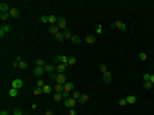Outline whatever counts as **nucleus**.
<instances>
[{
  "mask_svg": "<svg viewBox=\"0 0 154 115\" xmlns=\"http://www.w3.org/2000/svg\"><path fill=\"white\" fill-rule=\"evenodd\" d=\"M51 77L57 81V84H65V83H67V77H65V74H51Z\"/></svg>",
  "mask_w": 154,
  "mask_h": 115,
  "instance_id": "nucleus-1",
  "label": "nucleus"
},
{
  "mask_svg": "<svg viewBox=\"0 0 154 115\" xmlns=\"http://www.w3.org/2000/svg\"><path fill=\"white\" fill-rule=\"evenodd\" d=\"M53 62H55V65H57V64H67L68 57H65V55H58V57L53 58ZM67 65H68V64H67Z\"/></svg>",
  "mask_w": 154,
  "mask_h": 115,
  "instance_id": "nucleus-2",
  "label": "nucleus"
},
{
  "mask_svg": "<svg viewBox=\"0 0 154 115\" xmlns=\"http://www.w3.org/2000/svg\"><path fill=\"white\" fill-rule=\"evenodd\" d=\"M9 31H10V26L7 24V22H4V24H2V28H0V38H4Z\"/></svg>",
  "mask_w": 154,
  "mask_h": 115,
  "instance_id": "nucleus-3",
  "label": "nucleus"
},
{
  "mask_svg": "<svg viewBox=\"0 0 154 115\" xmlns=\"http://www.w3.org/2000/svg\"><path fill=\"white\" fill-rule=\"evenodd\" d=\"M57 26L60 28V31H65V29H67V21L63 19V17H58V22H57Z\"/></svg>",
  "mask_w": 154,
  "mask_h": 115,
  "instance_id": "nucleus-4",
  "label": "nucleus"
},
{
  "mask_svg": "<svg viewBox=\"0 0 154 115\" xmlns=\"http://www.w3.org/2000/svg\"><path fill=\"white\" fill-rule=\"evenodd\" d=\"M63 103H65V106H67L68 110H70V108H74V106L77 105V101L74 100V98H68V100H63Z\"/></svg>",
  "mask_w": 154,
  "mask_h": 115,
  "instance_id": "nucleus-5",
  "label": "nucleus"
},
{
  "mask_svg": "<svg viewBox=\"0 0 154 115\" xmlns=\"http://www.w3.org/2000/svg\"><path fill=\"white\" fill-rule=\"evenodd\" d=\"M113 26H115L116 29H120V31H127V24H125V22H122V21H115Z\"/></svg>",
  "mask_w": 154,
  "mask_h": 115,
  "instance_id": "nucleus-6",
  "label": "nucleus"
},
{
  "mask_svg": "<svg viewBox=\"0 0 154 115\" xmlns=\"http://www.w3.org/2000/svg\"><path fill=\"white\" fill-rule=\"evenodd\" d=\"M10 9H12V7H10L9 4H5V2L0 4V14H4V12H10Z\"/></svg>",
  "mask_w": 154,
  "mask_h": 115,
  "instance_id": "nucleus-7",
  "label": "nucleus"
},
{
  "mask_svg": "<svg viewBox=\"0 0 154 115\" xmlns=\"http://www.w3.org/2000/svg\"><path fill=\"white\" fill-rule=\"evenodd\" d=\"M50 33H51V34H55V36H57L58 33H62V31H60V28H58L57 24H50Z\"/></svg>",
  "mask_w": 154,
  "mask_h": 115,
  "instance_id": "nucleus-8",
  "label": "nucleus"
},
{
  "mask_svg": "<svg viewBox=\"0 0 154 115\" xmlns=\"http://www.w3.org/2000/svg\"><path fill=\"white\" fill-rule=\"evenodd\" d=\"M74 89H75V88H74V84H72V83H65V84H63V91H68V93H72V91H74Z\"/></svg>",
  "mask_w": 154,
  "mask_h": 115,
  "instance_id": "nucleus-9",
  "label": "nucleus"
},
{
  "mask_svg": "<svg viewBox=\"0 0 154 115\" xmlns=\"http://www.w3.org/2000/svg\"><path fill=\"white\" fill-rule=\"evenodd\" d=\"M55 65H53V64H46V65H45V72H48V74H53V72H55Z\"/></svg>",
  "mask_w": 154,
  "mask_h": 115,
  "instance_id": "nucleus-10",
  "label": "nucleus"
},
{
  "mask_svg": "<svg viewBox=\"0 0 154 115\" xmlns=\"http://www.w3.org/2000/svg\"><path fill=\"white\" fill-rule=\"evenodd\" d=\"M57 70H58V74H63L67 70V64H57Z\"/></svg>",
  "mask_w": 154,
  "mask_h": 115,
  "instance_id": "nucleus-11",
  "label": "nucleus"
},
{
  "mask_svg": "<svg viewBox=\"0 0 154 115\" xmlns=\"http://www.w3.org/2000/svg\"><path fill=\"white\" fill-rule=\"evenodd\" d=\"M12 88H16V89L22 88V79H14L12 81Z\"/></svg>",
  "mask_w": 154,
  "mask_h": 115,
  "instance_id": "nucleus-12",
  "label": "nucleus"
},
{
  "mask_svg": "<svg viewBox=\"0 0 154 115\" xmlns=\"http://www.w3.org/2000/svg\"><path fill=\"white\" fill-rule=\"evenodd\" d=\"M43 74H45V67H34V76L41 77Z\"/></svg>",
  "mask_w": 154,
  "mask_h": 115,
  "instance_id": "nucleus-13",
  "label": "nucleus"
},
{
  "mask_svg": "<svg viewBox=\"0 0 154 115\" xmlns=\"http://www.w3.org/2000/svg\"><path fill=\"white\" fill-rule=\"evenodd\" d=\"M62 33H63V38L65 40H72V36H74V34H72V31H70V29H65V31H62Z\"/></svg>",
  "mask_w": 154,
  "mask_h": 115,
  "instance_id": "nucleus-14",
  "label": "nucleus"
},
{
  "mask_svg": "<svg viewBox=\"0 0 154 115\" xmlns=\"http://www.w3.org/2000/svg\"><path fill=\"white\" fill-rule=\"evenodd\" d=\"M81 96H82V93H81V91H77V89H74V91H72V98H74L75 101H79V100H81Z\"/></svg>",
  "mask_w": 154,
  "mask_h": 115,
  "instance_id": "nucleus-15",
  "label": "nucleus"
},
{
  "mask_svg": "<svg viewBox=\"0 0 154 115\" xmlns=\"http://www.w3.org/2000/svg\"><path fill=\"white\" fill-rule=\"evenodd\" d=\"M94 41H96V36H94V34H89V36H86V43H87V45H93Z\"/></svg>",
  "mask_w": 154,
  "mask_h": 115,
  "instance_id": "nucleus-16",
  "label": "nucleus"
},
{
  "mask_svg": "<svg viewBox=\"0 0 154 115\" xmlns=\"http://www.w3.org/2000/svg\"><path fill=\"white\" fill-rule=\"evenodd\" d=\"M9 16H10V17H19V10L16 9V7H12L10 12H9Z\"/></svg>",
  "mask_w": 154,
  "mask_h": 115,
  "instance_id": "nucleus-17",
  "label": "nucleus"
},
{
  "mask_svg": "<svg viewBox=\"0 0 154 115\" xmlns=\"http://www.w3.org/2000/svg\"><path fill=\"white\" fill-rule=\"evenodd\" d=\"M57 22H58L57 16H48V24H57Z\"/></svg>",
  "mask_w": 154,
  "mask_h": 115,
  "instance_id": "nucleus-18",
  "label": "nucleus"
},
{
  "mask_svg": "<svg viewBox=\"0 0 154 115\" xmlns=\"http://www.w3.org/2000/svg\"><path fill=\"white\" fill-rule=\"evenodd\" d=\"M51 91H53V88H51V86H48V84L43 86V93H45V95H50Z\"/></svg>",
  "mask_w": 154,
  "mask_h": 115,
  "instance_id": "nucleus-19",
  "label": "nucleus"
},
{
  "mask_svg": "<svg viewBox=\"0 0 154 115\" xmlns=\"http://www.w3.org/2000/svg\"><path fill=\"white\" fill-rule=\"evenodd\" d=\"M103 79H105V83H111V74L106 70L105 74H103Z\"/></svg>",
  "mask_w": 154,
  "mask_h": 115,
  "instance_id": "nucleus-20",
  "label": "nucleus"
},
{
  "mask_svg": "<svg viewBox=\"0 0 154 115\" xmlns=\"http://www.w3.org/2000/svg\"><path fill=\"white\" fill-rule=\"evenodd\" d=\"M10 16H9V12H4V14H0V19H2V24L4 22H7V19H9Z\"/></svg>",
  "mask_w": 154,
  "mask_h": 115,
  "instance_id": "nucleus-21",
  "label": "nucleus"
},
{
  "mask_svg": "<svg viewBox=\"0 0 154 115\" xmlns=\"http://www.w3.org/2000/svg\"><path fill=\"white\" fill-rule=\"evenodd\" d=\"M135 101H137V100H135V96H134V95L127 96V103H128V105H134Z\"/></svg>",
  "mask_w": 154,
  "mask_h": 115,
  "instance_id": "nucleus-22",
  "label": "nucleus"
},
{
  "mask_svg": "<svg viewBox=\"0 0 154 115\" xmlns=\"http://www.w3.org/2000/svg\"><path fill=\"white\" fill-rule=\"evenodd\" d=\"M9 96L10 98H16V96H17V89H16V88H10L9 89Z\"/></svg>",
  "mask_w": 154,
  "mask_h": 115,
  "instance_id": "nucleus-23",
  "label": "nucleus"
},
{
  "mask_svg": "<svg viewBox=\"0 0 154 115\" xmlns=\"http://www.w3.org/2000/svg\"><path fill=\"white\" fill-rule=\"evenodd\" d=\"M46 64H45V60L43 58H36V67H45Z\"/></svg>",
  "mask_w": 154,
  "mask_h": 115,
  "instance_id": "nucleus-24",
  "label": "nucleus"
},
{
  "mask_svg": "<svg viewBox=\"0 0 154 115\" xmlns=\"http://www.w3.org/2000/svg\"><path fill=\"white\" fill-rule=\"evenodd\" d=\"M53 89H55V93H63V84H57Z\"/></svg>",
  "mask_w": 154,
  "mask_h": 115,
  "instance_id": "nucleus-25",
  "label": "nucleus"
},
{
  "mask_svg": "<svg viewBox=\"0 0 154 115\" xmlns=\"http://www.w3.org/2000/svg\"><path fill=\"white\" fill-rule=\"evenodd\" d=\"M81 41H82V40H81V36H77V34H74V36H72V43H75V45H79Z\"/></svg>",
  "mask_w": 154,
  "mask_h": 115,
  "instance_id": "nucleus-26",
  "label": "nucleus"
},
{
  "mask_svg": "<svg viewBox=\"0 0 154 115\" xmlns=\"http://www.w3.org/2000/svg\"><path fill=\"white\" fill-rule=\"evenodd\" d=\"M86 101H89V96H87V95H82V96H81V100H79L77 103H86Z\"/></svg>",
  "mask_w": 154,
  "mask_h": 115,
  "instance_id": "nucleus-27",
  "label": "nucleus"
},
{
  "mask_svg": "<svg viewBox=\"0 0 154 115\" xmlns=\"http://www.w3.org/2000/svg\"><path fill=\"white\" fill-rule=\"evenodd\" d=\"M75 62H77V58L75 57H68V65H70V67H72V65H75Z\"/></svg>",
  "mask_w": 154,
  "mask_h": 115,
  "instance_id": "nucleus-28",
  "label": "nucleus"
},
{
  "mask_svg": "<svg viewBox=\"0 0 154 115\" xmlns=\"http://www.w3.org/2000/svg\"><path fill=\"white\" fill-rule=\"evenodd\" d=\"M60 100H63V98H62V93H55V95H53V101H60Z\"/></svg>",
  "mask_w": 154,
  "mask_h": 115,
  "instance_id": "nucleus-29",
  "label": "nucleus"
},
{
  "mask_svg": "<svg viewBox=\"0 0 154 115\" xmlns=\"http://www.w3.org/2000/svg\"><path fill=\"white\" fill-rule=\"evenodd\" d=\"M43 93V88H34V91H33V95H36V96H39Z\"/></svg>",
  "mask_w": 154,
  "mask_h": 115,
  "instance_id": "nucleus-30",
  "label": "nucleus"
},
{
  "mask_svg": "<svg viewBox=\"0 0 154 115\" xmlns=\"http://www.w3.org/2000/svg\"><path fill=\"white\" fill-rule=\"evenodd\" d=\"M152 86H154V84L151 83V81H144V88H145V89H151Z\"/></svg>",
  "mask_w": 154,
  "mask_h": 115,
  "instance_id": "nucleus-31",
  "label": "nucleus"
},
{
  "mask_svg": "<svg viewBox=\"0 0 154 115\" xmlns=\"http://www.w3.org/2000/svg\"><path fill=\"white\" fill-rule=\"evenodd\" d=\"M118 105H120V106H125L127 105V98H120V100H118Z\"/></svg>",
  "mask_w": 154,
  "mask_h": 115,
  "instance_id": "nucleus-32",
  "label": "nucleus"
},
{
  "mask_svg": "<svg viewBox=\"0 0 154 115\" xmlns=\"http://www.w3.org/2000/svg\"><path fill=\"white\" fill-rule=\"evenodd\" d=\"M19 67H21V69H28V62L21 60V62H19Z\"/></svg>",
  "mask_w": 154,
  "mask_h": 115,
  "instance_id": "nucleus-33",
  "label": "nucleus"
},
{
  "mask_svg": "<svg viewBox=\"0 0 154 115\" xmlns=\"http://www.w3.org/2000/svg\"><path fill=\"white\" fill-rule=\"evenodd\" d=\"M55 38H57L58 41H63V40H65V38H63V33H58V34L55 36Z\"/></svg>",
  "mask_w": 154,
  "mask_h": 115,
  "instance_id": "nucleus-34",
  "label": "nucleus"
},
{
  "mask_svg": "<svg viewBox=\"0 0 154 115\" xmlns=\"http://www.w3.org/2000/svg\"><path fill=\"white\" fill-rule=\"evenodd\" d=\"M99 70H101V72L105 74V72L108 70V69H106V65H105V64H99Z\"/></svg>",
  "mask_w": 154,
  "mask_h": 115,
  "instance_id": "nucleus-35",
  "label": "nucleus"
},
{
  "mask_svg": "<svg viewBox=\"0 0 154 115\" xmlns=\"http://www.w3.org/2000/svg\"><path fill=\"white\" fill-rule=\"evenodd\" d=\"M139 58H140V60H145V58H147V55H145L144 52H140V53H139Z\"/></svg>",
  "mask_w": 154,
  "mask_h": 115,
  "instance_id": "nucleus-36",
  "label": "nucleus"
},
{
  "mask_svg": "<svg viewBox=\"0 0 154 115\" xmlns=\"http://www.w3.org/2000/svg\"><path fill=\"white\" fill-rule=\"evenodd\" d=\"M14 115H24V112H22L21 108H16V112H14Z\"/></svg>",
  "mask_w": 154,
  "mask_h": 115,
  "instance_id": "nucleus-37",
  "label": "nucleus"
},
{
  "mask_svg": "<svg viewBox=\"0 0 154 115\" xmlns=\"http://www.w3.org/2000/svg\"><path fill=\"white\" fill-rule=\"evenodd\" d=\"M39 21H41V22H48V16H41V19H39Z\"/></svg>",
  "mask_w": 154,
  "mask_h": 115,
  "instance_id": "nucleus-38",
  "label": "nucleus"
},
{
  "mask_svg": "<svg viewBox=\"0 0 154 115\" xmlns=\"http://www.w3.org/2000/svg\"><path fill=\"white\" fill-rule=\"evenodd\" d=\"M101 33H103V28H101V26H98V28H96V34H101Z\"/></svg>",
  "mask_w": 154,
  "mask_h": 115,
  "instance_id": "nucleus-39",
  "label": "nucleus"
},
{
  "mask_svg": "<svg viewBox=\"0 0 154 115\" xmlns=\"http://www.w3.org/2000/svg\"><path fill=\"white\" fill-rule=\"evenodd\" d=\"M45 86V83H43V79H38V88H43Z\"/></svg>",
  "mask_w": 154,
  "mask_h": 115,
  "instance_id": "nucleus-40",
  "label": "nucleus"
},
{
  "mask_svg": "<svg viewBox=\"0 0 154 115\" xmlns=\"http://www.w3.org/2000/svg\"><path fill=\"white\" fill-rule=\"evenodd\" d=\"M142 77H144V81H149V79H151V74H144Z\"/></svg>",
  "mask_w": 154,
  "mask_h": 115,
  "instance_id": "nucleus-41",
  "label": "nucleus"
},
{
  "mask_svg": "<svg viewBox=\"0 0 154 115\" xmlns=\"http://www.w3.org/2000/svg\"><path fill=\"white\" fill-rule=\"evenodd\" d=\"M0 115H9V112H7V110H2V112H0Z\"/></svg>",
  "mask_w": 154,
  "mask_h": 115,
  "instance_id": "nucleus-42",
  "label": "nucleus"
},
{
  "mask_svg": "<svg viewBox=\"0 0 154 115\" xmlns=\"http://www.w3.org/2000/svg\"><path fill=\"white\" fill-rule=\"evenodd\" d=\"M45 115H53V112H51V110H46V113Z\"/></svg>",
  "mask_w": 154,
  "mask_h": 115,
  "instance_id": "nucleus-43",
  "label": "nucleus"
},
{
  "mask_svg": "<svg viewBox=\"0 0 154 115\" xmlns=\"http://www.w3.org/2000/svg\"><path fill=\"white\" fill-rule=\"evenodd\" d=\"M149 81H151V83L154 84V74H151V79H149Z\"/></svg>",
  "mask_w": 154,
  "mask_h": 115,
  "instance_id": "nucleus-44",
  "label": "nucleus"
},
{
  "mask_svg": "<svg viewBox=\"0 0 154 115\" xmlns=\"http://www.w3.org/2000/svg\"><path fill=\"white\" fill-rule=\"evenodd\" d=\"M24 115H26V113H24Z\"/></svg>",
  "mask_w": 154,
  "mask_h": 115,
  "instance_id": "nucleus-45",
  "label": "nucleus"
}]
</instances>
